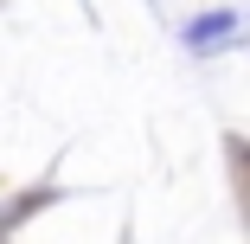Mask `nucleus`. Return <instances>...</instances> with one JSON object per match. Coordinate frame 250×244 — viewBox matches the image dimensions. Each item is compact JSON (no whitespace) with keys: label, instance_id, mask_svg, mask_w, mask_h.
Masks as SVG:
<instances>
[{"label":"nucleus","instance_id":"f257e3e1","mask_svg":"<svg viewBox=\"0 0 250 244\" xmlns=\"http://www.w3.org/2000/svg\"><path fill=\"white\" fill-rule=\"evenodd\" d=\"M225 32H231V13H212V20H192V26H186L192 45H212V39H225Z\"/></svg>","mask_w":250,"mask_h":244}]
</instances>
